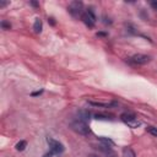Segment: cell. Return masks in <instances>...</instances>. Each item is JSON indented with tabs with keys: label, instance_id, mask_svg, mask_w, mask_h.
<instances>
[{
	"label": "cell",
	"instance_id": "obj_1",
	"mask_svg": "<svg viewBox=\"0 0 157 157\" xmlns=\"http://www.w3.org/2000/svg\"><path fill=\"white\" fill-rule=\"evenodd\" d=\"M120 119L127 124L128 127H130L133 129H136L141 125V120L137 119V117L134 113H130V112H125L120 115Z\"/></svg>",
	"mask_w": 157,
	"mask_h": 157
},
{
	"label": "cell",
	"instance_id": "obj_2",
	"mask_svg": "<svg viewBox=\"0 0 157 157\" xmlns=\"http://www.w3.org/2000/svg\"><path fill=\"white\" fill-rule=\"evenodd\" d=\"M70 128H71V130H74L77 134H80V135H84V136H87L91 133L87 123L82 122V120H78V119L70 124Z\"/></svg>",
	"mask_w": 157,
	"mask_h": 157
},
{
	"label": "cell",
	"instance_id": "obj_3",
	"mask_svg": "<svg viewBox=\"0 0 157 157\" xmlns=\"http://www.w3.org/2000/svg\"><path fill=\"white\" fill-rule=\"evenodd\" d=\"M81 18H82V21H84V24L86 26H89L90 28H92V27L95 26L96 20H97V17H96V15H95V12H93L92 9H87V11L81 15Z\"/></svg>",
	"mask_w": 157,
	"mask_h": 157
},
{
	"label": "cell",
	"instance_id": "obj_4",
	"mask_svg": "<svg viewBox=\"0 0 157 157\" xmlns=\"http://www.w3.org/2000/svg\"><path fill=\"white\" fill-rule=\"evenodd\" d=\"M47 142H48V145L50 147V151H52L54 155H59L64 151V145L62 144V142L54 140L53 137H47Z\"/></svg>",
	"mask_w": 157,
	"mask_h": 157
},
{
	"label": "cell",
	"instance_id": "obj_5",
	"mask_svg": "<svg viewBox=\"0 0 157 157\" xmlns=\"http://www.w3.org/2000/svg\"><path fill=\"white\" fill-rule=\"evenodd\" d=\"M82 6H84V4H82L81 1H78V0H75V1H71L70 4H69V6H68V10L69 12L71 14L72 16H78V15H81V12H82Z\"/></svg>",
	"mask_w": 157,
	"mask_h": 157
},
{
	"label": "cell",
	"instance_id": "obj_6",
	"mask_svg": "<svg viewBox=\"0 0 157 157\" xmlns=\"http://www.w3.org/2000/svg\"><path fill=\"white\" fill-rule=\"evenodd\" d=\"M130 60H131L133 64H135V65H145V64L150 63L151 58L149 57V55H146V54L137 53V54H134L133 55V57L130 58Z\"/></svg>",
	"mask_w": 157,
	"mask_h": 157
},
{
	"label": "cell",
	"instance_id": "obj_7",
	"mask_svg": "<svg viewBox=\"0 0 157 157\" xmlns=\"http://www.w3.org/2000/svg\"><path fill=\"white\" fill-rule=\"evenodd\" d=\"M91 117V114L89 110H85V109H81V110H78V120H82V122H89L90 120V118Z\"/></svg>",
	"mask_w": 157,
	"mask_h": 157
},
{
	"label": "cell",
	"instance_id": "obj_8",
	"mask_svg": "<svg viewBox=\"0 0 157 157\" xmlns=\"http://www.w3.org/2000/svg\"><path fill=\"white\" fill-rule=\"evenodd\" d=\"M89 104L93 106V107H102V108H108L110 106H115V103H103V102H95V101H89Z\"/></svg>",
	"mask_w": 157,
	"mask_h": 157
},
{
	"label": "cell",
	"instance_id": "obj_9",
	"mask_svg": "<svg viewBox=\"0 0 157 157\" xmlns=\"http://www.w3.org/2000/svg\"><path fill=\"white\" fill-rule=\"evenodd\" d=\"M123 157H136L135 152L131 147H124L123 149Z\"/></svg>",
	"mask_w": 157,
	"mask_h": 157
},
{
	"label": "cell",
	"instance_id": "obj_10",
	"mask_svg": "<svg viewBox=\"0 0 157 157\" xmlns=\"http://www.w3.org/2000/svg\"><path fill=\"white\" fill-rule=\"evenodd\" d=\"M33 31L36 32V33H41V32H42V21H41L39 18H36V20H35Z\"/></svg>",
	"mask_w": 157,
	"mask_h": 157
},
{
	"label": "cell",
	"instance_id": "obj_11",
	"mask_svg": "<svg viewBox=\"0 0 157 157\" xmlns=\"http://www.w3.org/2000/svg\"><path fill=\"white\" fill-rule=\"evenodd\" d=\"M96 119H98V120H108V119H112V115L109 114H102V113H98L95 115Z\"/></svg>",
	"mask_w": 157,
	"mask_h": 157
},
{
	"label": "cell",
	"instance_id": "obj_12",
	"mask_svg": "<svg viewBox=\"0 0 157 157\" xmlns=\"http://www.w3.org/2000/svg\"><path fill=\"white\" fill-rule=\"evenodd\" d=\"M26 146H27V142L25 140H22V141H20V142H17V144H16V150L17 151H24L26 149Z\"/></svg>",
	"mask_w": 157,
	"mask_h": 157
},
{
	"label": "cell",
	"instance_id": "obj_13",
	"mask_svg": "<svg viewBox=\"0 0 157 157\" xmlns=\"http://www.w3.org/2000/svg\"><path fill=\"white\" fill-rule=\"evenodd\" d=\"M98 140H99L101 142H103V144H104L106 146H112V145H113V141L110 140V139H107V137L99 136V137H98Z\"/></svg>",
	"mask_w": 157,
	"mask_h": 157
},
{
	"label": "cell",
	"instance_id": "obj_14",
	"mask_svg": "<svg viewBox=\"0 0 157 157\" xmlns=\"http://www.w3.org/2000/svg\"><path fill=\"white\" fill-rule=\"evenodd\" d=\"M146 130H147V133H150L151 135H154V136L157 137V128H155V127H147Z\"/></svg>",
	"mask_w": 157,
	"mask_h": 157
},
{
	"label": "cell",
	"instance_id": "obj_15",
	"mask_svg": "<svg viewBox=\"0 0 157 157\" xmlns=\"http://www.w3.org/2000/svg\"><path fill=\"white\" fill-rule=\"evenodd\" d=\"M1 27H3V28H5V30H10V24H7V22L6 21H3L1 22Z\"/></svg>",
	"mask_w": 157,
	"mask_h": 157
},
{
	"label": "cell",
	"instance_id": "obj_16",
	"mask_svg": "<svg viewBox=\"0 0 157 157\" xmlns=\"http://www.w3.org/2000/svg\"><path fill=\"white\" fill-rule=\"evenodd\" d=\"M151 6H152V9H154V10L157 11V1H152V3H151Z\"/></svg>",
	"mask_w": 157,
	"mask_h": 157
},
{
	"label": "cell",
	"instance_id": "obj_17",
	"mask_svg": "<svg viewBox=\"0 0 157 157\" xmlns=\"http://www.w3.org/2000/svg\"><path fill=\"white\" fill-rule=\"evenodd\" d=\"M53 155H54V154H53L52 151H50V152H47V154H44L43 157H53Z\"/></svg>",
	"mask_w": 157,
	"mask_h": 157
},
{
	"label": "cell",
	"instance_id": "obj_18",
	"mask_svg": "<svg viewBox=\"0 0 157 157\" xmlns=\"http://www.w3.org/2000/svg\"><path fill=\"white\" fill-rule=\"evenodd\" d=\"M42 92H43V90L37 91V92H33V93H32V96H39V95H42Z\"/></svg>",
	"mask_w": 157,
	"mask_h": 157
},
{
	"label": "cell",
	"instance_id": "obj_19",
	"mask_svg": "<svg viewBox=\"0 0 157 157\" xmlns=\"http://www.w3.org/2000/svg\"><path fill=\"white\" fill-rule=\"evenodd\" d=\"M9 4V1H0V7H4V6H6Z\"/></svg>",
	"mask_w": 157,
	"mask_h": 157
},
{
	"label": "cell",
	"instance_id": "obj_20",
	"mask_svg": "<svg viewBox=\"0 0 157 157\" xmlns=\"http://www.w3.org/2000/svg\"><path fill=\"white\" fill-rule=\"evenodd\" d=\"M48 21L50 22V25H53V26L55 25V21H54V18H53V17H50V18H49V20H48Z\"/></svg>",
	"mask_w": 157,
	"mask_h": 157
},
{
	"label": "cell",
	"instance_id": "obj_21",
	"mask_svg": "<svg viewBox=\"0 0 157 157\" xmlns=\"http://www.w3.org/2000/svg\"><path fill=\"white\" fill-rule=\"evenodd\" d=\"M31 5H33V6H38V3H36V1H31Z\"/></svg>",
	"mask_w": 157,
	"mask_h": 157
}]
</instances>
